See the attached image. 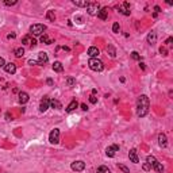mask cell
<instances>
[{
	"label": "cell",
	"instance_id": "bcb514c9",
	"mask_svg": "<svg viewBox=\"0 0 173 173\" xmlns=\"http://www.w3.org/2000/svg\"><path fill=\"white\" fill-rule=\"evenodd\" d=\"M98 93V89H92V95H96Z\"/></svg>",
	"mask_w": 173,
	"mask_h": 173
},
{
	"label": "cell",
	"instance_id": "ba28073f",
	"mask_svg": "<svg viewBox=\"0 0 173 173\" xmlns=\"http://www.w3.org/2000/svg\"><path fill=\"white\" fill-rule=\"evenodd\" d=\"M118 10H119V12L124 15V16H130V14H131V11H130V3H127V2H124L123 4H120V5H118Z\"/></svg>",
	"mask_w": 173,
	"mask_h": 173
},
{
	"label": "cell",
	"instance_id": "6da1fadb",
	"mask_svg": "<svg viewBox=\"0 0 173 173\" xmlns=\"http://www.w3.org/2000/svg\"><path fill=\"white\" fill-rule=\"evenodd\" d=\"M150 108V100L146 95H141L137 99V115L138 118H145L149 114Z\"/></svg>",
	"mask_w": 173,
	"mask_h": 173
},
{
	"label": "cell",
	"instance_id": "9a60e30c",
	"mask_svg": "<svg viewBox=\"0 0 173 173\" xmlns=\"http://www.w3.org/2000/svg\"><path fill=\"white\" fill-rule=\"evenodd\" d=\"M4 71L10 74H14L15 72H16V65H15L14 62H7L4 65Z\"/></svg>",
	"mask_w": 173,
	"mask_h": 173
},
{
	"label": "cell",
	"instance_id": "e0dca14e",
	"mask_svg": "<svg viewBox=\"0 0 173 173\" xmlns=\"http://www.w3.org/2000/svg\"><path fill=\"white\" fill-rule=\"evenodd\" d=\"M99 54H100V50L96 46H91L89 49H88V56H89L91 58H98Z\"/></svg>",
	"mask_w": 173,
	"mask_h": 173
},
{
	"label": "cell",
	"instance_id": "44dd1931",
	"mask_svg": "<svg viewBox=\"0 0 173 173\" xmlns=\"http://www.w3.org/2000/svg\"><path fill=\"white\" fill-rule=\"evenodd\" d=\"M51 68H53V71L57 72V73H61V72H64V66H62V64L60 62V61H56V62H54Z\"/></svg>",
	"mask_w": 173,
	"mask_h": 173
},
{
	"label": "cell",
	"instance_id": "f6af8a7d",
	"mask_svg": "<svg viewBox=\"0 0 173 173\" xmlns=\"http://www.w3.org/2000/svg\"><path fill=\"white\" fill-rule=\"evenodd\" d=\"M154 10H156L157 12H161V8L158 7V5H156V7H154Z\"/></svg>",
	"mask_w": 173,
	"mask_h": 173
},
{
	"label": "cell",
	"instance_id": "9c48e42d",
	"mask_svg": "<svg viewBox=\"0 0 173 173\" xmlns=\"http://www.w3.org/2000/svg\"><path fill=\"white\" fill-rule=\"evenodd\" d=\"M49 107H50V99L47 98V96H43V98L41 99V102H39V111L45 112V111H47Z\"/></svg>",
	"mask_w": 173,
	"mask_h": 173
},
{
	"label": "cell",
	"instance_id": "cb8c5ba5",
	"mask_svg": "<svg viewBox=\"0 0 173 173\" xmlns=\"http://www.w3.org/2000/svg\"><path fill=\"white\" fill-rule=\"evenodd\" d=\"M14 54L18 58H22V57L25 56V49H23V47H16V49L14 50Z\"/></svg>",
	"mask_w": 173,
	"mask_h": 173
},
{
	"label": "cell",
	"instance_id": "7402d4cb",
	"mask_svg": "<svg viewBox=\"0 0 173 173\" xmlns=\"http://www.w3.org/2000/svg\"><path fill=\"white\" fill-rule=\"evenodd\" d=\"M33 39H34V38H33L30 34L25 35V37L22 38V45H25V46H30V45H31V41H33Z\"/></svg>",
	"mask_w": 173,
	"mask_h": 173
},
{
	"label": "cell",
	"instance_id": "d6986e66",
	"mask_svg": "<svg viewBox=\"0 0 173 173\" xmlns=\"http://www.w3.org/2000/svg\"><path fill=\"white\" fill-rule=\"evenodd\" d=\"M77 107H78V102H77L76 99H73V100H72V102L68 104V107H66V112H73Z\"/></svg>",
	"mask_w": 173,
	"mask_h": 173
},
{
	"label": "cell",
	"instance_id": "4dcf8cb0",
	"mask_svg": "<svg viewBox=\"0 0 173 173\" xmlns=\"http://www.w3.org/2000/svg\"><path fill=\"white\" fill-rule=\"evenodd\" d=\"M118 168L120 169L123 173H130V169L127 168V166H124V165H122V164H118Z\"/></svg>",
	"mask_w": 173,
	"mask_h": 173
},
{
	"label": "cell",
	"instance_id": "52a82bcc",
	"mask_svg": "<svg viewBox=\"0 0 173 173\" xmlns=\"http://www.w3.org/2000/svg\"><path fill=\"white\" fill-rule=\"evenodd\" d=\"M71 169H72V171H74V172H83L84 169H85V162L81 161V160L73 161L72 165H71Z\"/></svg>",
	"mask_w": 173,
	"mask_h": 173
},
{
	"label": "cell",
	"instance_id": "1f68e13d",
	"mask_svg": "<svg viewBox=\"0 0 173 173\" xmlns=\"http://www.w3.org/2000/svg\"><path fill=\"white\" fill-rule=\"evenodd\" d=\"M119 30H120L119 23H118V22H115L114 25H112V33H119Z\"/></svg>",
	"mask_w": 173,
	"mask_h": 173
},
{
	"label": "cell",
	"instance_id": "ac0fdd59",
	"mask_svg": "<svg viewBox=\"0 0 173 173\" xmlns=\"http://www.w3.org/2000/svg\"><path fill=\"white\" fill-rule=\"evenodd\" d=\"M129 158H130L131 162H134V164H138L139 162L138 154H137V149H131V150L129 151Z\"/></svg>",
	"mask_w": 173,
	"mask_h": 173
},
{
	"label": "cell",
	"instance_id": "f546056e",
	"mask_svg": "<svg viewBox=\"0 0 173 173\" xmlns=\"http://www.w3.org/2000/svg\"><path fill=\"white\" fill-rule=\"evenodd\" d=\"M130 56H131V58H133V60H137V61H141V56H139V54L137 53V51H131V54H130Z\"/></svg>",
	"mask_w": 173,
	"mask_h": 173
},
{
	"label": "cell",
	"instance_id": "74e56055",
	"mask_svg": "<svg viewBox=\"0 0 173 173\" xmlns=\"http://www.w3.org/2000/svg\"><path fill=\"white\" fill-rule=\"evenodd\" d=\"M15 37H16V34H15V33H12V34H8V35H7V38H8V39H14Z\"/></svg>",
	"mask_w": 173,
	"mask_h": 173
},
{
	"label": "cell",
	"instance_id": "4316f807",
	"mask_svg": "<svg viewBox=\"0 0 173 173\" xmlns=\"http://www.w3.org/2000/svg\"><path fill=\"white\" fill-rule=\"evenodd\" d=\"M46 18L50 20V22H54V20H56V14H54V11L53 10L47 11V12H46Z\"/></svg>",
	"mask_w": 173,
	"mask_h": 173
},
{
	"label": "cell",
	"instance_id": "ab89813d",
	"mask_svg": "<svg viewBox=\"0 0 173 173\" xmlns=\"http://www.w3.org/2000/svg\"><path fill=\"white\" fill-rule=\"evenodd\" d=\"M172 41H173V38H172V37H169L168 39H166L165 43H166V45H171V43H172Z\"/></svg>",
	"mask_w": 173,
	"mask_h": 173
},
{
	"label": "cell",
	"instance_id": "7dc6e473",
	"mask_svg": "<svg viewBox=\"0 0 173 173\" xmlns=\"http://www.w3.org/2000/svg\"><path fill=\"white\" fill-rule=\"evenodd\" d=\"M3 83H4V78H2V77H0V85H2Z\"/></svg>",
	"mask_w": 173,
	"mask_h": 173
},
{
	"label": "cell",
	"instance_id": "30bf717a",
	"mask_svg": "<svg viewBox=\"0 0 173 173\" xmlns=\"http://www.w3.org/2000/svg\"><path fill=\"white\" fill-rule=\"evenodd\" d=\"M146 41H147V43L150 45V46H154V45H156V42H157V33L154 31V30H151V31L147 34Z\"/></svg>",
	"mask_w": 173,
	"mask_h": 173
},
{
	"label": "cell",
	"instance_id": "7c38bea8",
	"mask_svg": "<svg viewBox=\"0 0 173 173\" xmlns=\"http://www.w3.org/2000/svg\"><path fill=\"white\" fill-rule=\"evenodd\" d=\"M49 61V57H47V53H45V51H41V53H38V65H43V64H46Z\"/></svg>",
	"mask_w": 173,
	"mask_h": 173
},
{
	"label": "cell",
	"instance_id": "836d02e7",
	"mask_svg": "<svg viewBox=\"0 0 173 173\" xmlns=\"http://www.w3.org/2000/svg\"><path fill=\"white\" fill-rule=\"evenodd\" d=\"M142 168H144V171H146V172H150V171H151V166L149 165L147 162H145V164H144V166H142Z\"/></svg>",
	"mask_w": 173,
	"mask_h": 173
},
{
	"label": "cell",
	"instance_id": "d590c367",
	"mask_svg": "<svg viewBox=\"0 0 173 173\" xmlns=\"http://www.w3.org/2000/svg\"><path fill=\"white\" fill-rule=\"evenodd\" d=\"M160 53L162 54V56H168V50H166L165 47H161V49H160Z\"/></svg>",
	"mask_w": 173,
	"mask_h": 173
},
{
	"label": "cell",
	"instance_id": "4fadbf2b",
	"mask_svg": "<svg viewBox=\"0 0 173 173\" xmlns=\"http://www.w3.org/2000/svg\"><path fill=\"white\" fill-rule=\"evenodd\" d=\"M158 145H160V147H162V149H165L168 146V138H166V135L164 134V133L158 134Z\"/></svg>",
	"mask_w": 173,
	"mask_h": 173
},
{
	"label": "cell",
	"instance_id": "d6a6232c",
	"mask_svg": "<svg viewBox=\"0 0 173 173\" xmlns=\"http://www.w3.org/2000/svg\"><path fill=\"white\" fill-rule=\"evenodd\" d=\"M89 102L92 103V104H96V103H98V98H96L95 95H91L89 96Z\"/></svg>",
	"mask_w": 173,
	"mask_h": 173
},
{
	"label": "cell",
	"instance_id": "277c9868",
	"mask_svg": "<svg viewBox=\"0 0 173 173\" xmlns=\"http://www.w3.org/2000/svg\"><path fill=\"white\" fill-rule=\"evenodd\" d=\"M45 31H46V26L41 25V23H35V25L30 26V33L35 37H41L42 34H45Z\"/></svg>",
	"mask_w": 173,
	"mask_h": 173
},
{
	"label": "cell",
	"instance_id": "d4e9b609",
	"mask_svg": "<svg viewBox=\"0 0 173 173\" xmlns=\"http://www.w3.org/2000/svg\"><path fill=\"white\" fill-rule=\"evenodd\" d=\"M106 49H107V53L110 54V57H112V58H115V57H116V50H115V47L112 46V45H108Z\"/></svg>",
	"mask_w": 173,
	"mask_h": 173
},
{
	"label": "cell",
	"instance_id": "ee69618b",
	"mask_svg": "<svg viewBox=\"0 0 173 173\" xmlns=\"http://www.w3.org/2000/svg\"><path fill=\"white\" fill-rule=\"evenodd\" d=\"M5 118H7V120H12V116L10 114H5Z\"/></svg>",
	"mask_w": 173,
	"mask_h": 173
},
{
	"label": "cell",
	"instance_id": "60d3db41",
	"mask_svg": "<svg viewBox=\"0 0 173 173\" xmlns=\"http://www.w3.org/2000/svg\"><path fill=\"white\" fill-rule=\"evenodd\" d=\"M35 45H37V39H33V41H31V45H30V46H31V47H35Z\"/></svg>",
	"mask_w": 173,
	"mask_h": 173
},
{
	"label": "cell",
	"instance_id": "f35d334b",
	"mask_svg": "<svg viewBox=\"0 0 173 173\" xmlns=\"http://www.w3.org/2000/svg\"><path fill=\"white\" fill-rule=\"evenodd\" d=\"M80 107H81V110H83V111H87L88 110L87 104H84V103H83V104H80Z\"/></svg>",
	"mask_w": 173,
	"mask_h": 173
},
{
	"label": "cell",
	"instance_id": "8fae6325",
	"mask_svg": "<svg viewBox=\"0 0 173 173\" xmlns=\"http://www.w3.org/2000/svg\"><path fill=\"white\" fill-rule=\"evenodd\" d=\"M116 151H119V146H118V145H111V146H108L106 149V154H107V157H110V158L115 157V153H116Z\"/></svg>",
	"mask_w": 173,
	"mask_h": 173
},
{
	"label": "cell",
	"instance_id": "484cf974",
	"mask_svg": "<svg viewBox=\"0 0 173 173\" xmlns=\"http://www.w3.org/2000/svg\"><path fill=\"white\" fill-rule=\"evenodd\" d=\"M72 3H73L74 5H77V7H85V8H87V5H88V3H89V2H87V0H84V2H78V0H72Z\"/></svg>",
	"mask_w": 173,
	"mask_h": 173
},
{
	"label": "cell",
	"instance_id": "5bb4252c",
	"mask_svg": "<svg viewBox=\"0 0 173 173\" xmlns=\"http://www.w3.org/2000/svg\"><path fill=\"white\" fill-rule=\"evenodd\" d=\"M29 100H30L29 93L27 92H19V96H18V102H19V104H26Z\"/></svg>",
	"mask_w": 173,
	"mask_h": 173
},
{
	"label": "cell",
	"instance_id": "ffe728a7",
	"mask_svg": "<svg viewBox=\"0 0 173 173\" xmlns=\"http://www.w3.org/2000/svg\"><path fill=\"white\" fill-rule=\"evenodd\" d=\"M50 107L53 108V110H61L62 106H61V103H60L57 99H51L50 100Z\"/></svg>",
	"mask_w": 173,
	"mask_h": 173
},
{
	"label": "cell",
	"instance_id": "8d00e7d4",
	"mask_svg": "<svg viewBox=\"0 0 173 173\" xmlns=\"http://www.w3.org/2000/svg\"><path fill=\"white\" fill-rule=\"evenodd\" d=\"M4 65H5L4 58H3V57H0V68H4Z\"/></svg>",
	"mask_w": 173,
	"mask_h": 173
},
{
	"label": "cell",
	"instance_id": "3957f363",
	"mask_svg": "<svg viewBox=\"0 0 173 173\" xmlns=\"http://www.w3.org/2000/svg\"><path fill=\"white\" fill-rule=\"evenodd\" d=\"M88 66H89V69L93 72H102L103 69H104V64H103V61H100L99 58H89Z\"/></svg>",
	"mask_w": 173,
	"mask_h": 173
},
{
	"label": "cell",
	"instance_id": "7bdbcfd3",
	"mask_svg": "<svg viewBox=\"0 0 173 173\" xmlns=\"http://www.w3.org/2000/svg\"><path fill=\"white\" fill-rule=\"evenodd\" d=\"M139 68H141L142 71H145V69H146V66H145V64H144V62H141V64H139Z\"/></svg>",
	"mask_w": 173,
	"mask_h": 173
},
{
	"label": "cell",
	"instance_id": "f1b7e54d",
	"mask_svg": "<svg viewBox=\"0 0 173 173\" xmlns=\"http://www.w3.org/2000/svg\"><path fill=\"white\" fill-rule=\"evenodd\" d=\"M66 84H68L69 87H74V85H76V78L68 77V78H66Z\"/></svg>",
	"mask_w": 173,
	"mask_h": 173
},
{
	"label": "cell",
	"instance_id": "b9f144b4",
	"mask_svg": "<svg viewBox=\"0 0 173 173\" xmlns=\"http://www.w3.org/2000/svg\"><path fill=\"white\" fill-rule=\"evenodd\" d=\"M46 83L49 84V85H53V84H54V81L51 80V78H47V80H46Z\"/></svg>",
	"mask_w": 173,
	"mask_h": 173
},
{
	"label": "cell",
	"instance_id": "603a6c76",
	"mask_svg": "<svg viewBox=\"0 0 173 173\" xmlns=\"http://www.w3.org/2000/svg\"><path fill=\"white\" fill-rule=\"evenodd\" d=\"M41 42H42V43H45V45H51V43H53V41L49 38V35H47L46 33L41 35Z\"/></svg>",
	"mask_w": 173,
	"mask_h": 173
},
{
	"label": "cell",
	"instance_id": "5b68a950",
	"mask_svg": "<svg viewBox=\"0 0 173 173\" xmlns=\"http://www.w3.org/2000/svg\"><path fill=\"white\" fill-rule=\"evenodd\" d=\"M100 4L98 2H89L87 5V11L89 15H92V16H95V15H98V12L100 11Z\"/></svg>",
	"mask_w": 173,
	"mask_h": 173
},
{
	"label": "cell",
	"instance_id": "83f0119b",
	"mask_svg": "<svg viewBox=\"0 0 173 173\" xmlns=\"http://www.w3.org/2000/svg\"><path fill=\"white\" fill-rule=\"evenodd\" d=\"M96 173H111V172H110V169H108V166L100 165L98 168V171H96Z\"/></svg>",
	"mask_w": 173,
	"mask_h": 173
},
{
	"label": "cell",
	"instance_id": "7a4b0ae2",
	"mask_svg": "<svg viewBox=\"0 0 173 173\" xmlns=\"http://www.w3.org/2000/svg\"><path fill=\"white\" fill-rule=\"evenodd\" d=\"M146 162L151 166V169H154L157 173H164V166L158 162V160L154 156H147L146 157Z\"/></svg>",
	"mask_w": 173,
	"mask_h": 173
},
{
	"label": "cell",
	"instance_id": "e575fe53",
	"mask_svg": "<svg viewBox=\"0 0 173 173\" xmlns=\"http://www.w3.org/2000/svg\"><path fill=\"white\" fill-rule=\"evenodd\" d=\"M4 4L5 5H15V4H18V0H14V2H8V0H5Z\"/></svg>",
	"mask_w": 173,
	"mask_h": 173
},
{
	"label": "cell",
	"instance_id": "2e32d148",
	"mask_svg": "<svg viewBox=\"0 0 173 173\" xmlns=\"http://www.w3.org/2000/svg\"><path fill=\"white\" fill-rule=\"evenodd\" d=\"M96 16H98L99 19H102V20H106V19L108 18V8H107V7H102Z\"/></svg>",
	"mask_w": 173,
	"mask_h": 173
},
{
	"label": "cell",
	"instance_id": "8992f818",
	"mask_svg": "<svg viewBox=\"0 0 173 173\" xmlns=\"http://www.w3.org/2000/svg\"><path fill=\"white\" fill-rule=\"evenodd\" d=\"M49 142L53 145H57L60 142V129H54L49 134Z\"/></svg>",
	"mask_w": 173,
	"mask_h": 173
}]
</instances>
